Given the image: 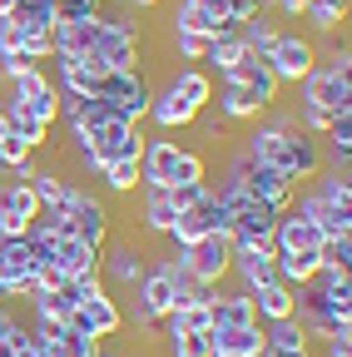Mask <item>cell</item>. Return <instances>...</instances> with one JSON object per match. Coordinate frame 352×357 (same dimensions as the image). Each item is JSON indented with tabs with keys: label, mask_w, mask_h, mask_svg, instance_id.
Instances as JSON below:
<instances>
[{
	"label": "cell",
	"mask_w": 352,
	"mask_h": 357,
	"mask_svg": "<svg viewBox=\"0 0 352 357\" xmlns=\"http://www.w3.org/2000/svg\"><path fill=\"white\" fill-rule=\"evenodd\" d=\"M30 273H35V258L25 238H0V298L6 303L30 298Z\"/></svg>",
	"instance_id": "obj_9"
},
{
	"label": "cell",
	"mask_w": 352,
	"mask_h": 357,
	"mask_svg": "<svg viewBox=\"0 0 352 357\" xmlns=\"http://www.w3.org/2000/svg\"><path fill=\"white\" fill-rule=\"evenodd\" d=\"M253 323H258V307H253V298L243 288L213 298V328H253Z\"/></svg>",
	"instance_id": "obj_24"
},
{
	"label": "cell",
	"mask_w": 352,
	"mask_h": 357,
	"mask_svg": "<svg viewBox=\"0 0 352 357\" xmlns=\"http://www.w3.org/2000/svg\"><path fill=\"white\" fill-rule=\"evenodd\" d=\"M194 119H199V109L194 105H184L174 89H154V100H149V124L159 129V134H174V129H194Z\"/></svg>",
	"instance_id": "obj_15"
},
{
	"label": "cell",
	"mask_w": 352,
	"mask_h": 357,
	"mask_svg": "<svg viewBox=\"0 0 352 357\" xmlns=\"http://www.w3.org/2000/svg\"><path fill=\"white\" fill-rule=\"evenodd\" d=\"M105 15V0H55V20H95Z\"/></svg>",
	"instance_id": "obj_36"
},
{
	"label": "cell",
	"mask_w": 352,
	"mask_h": 357,
	"mask_svg": "<svg viewBox=\"0 0 352 357\" xmlns=\"http://www.w3.org/2000/svg\"><path fill=\"white\" fill-rule=\"evenodd\" d=\"M204 50H208V40H204V35L174 30V55H179V60H204Z\"/></svg>",
	"instance_id": "obj_38"
},
{
	"label": "cell",
	"mask_w": 352,
	"mask_h": 357,
	"mask_svg": "<svg viewBox=\"0 0 352 357\" xmlns=\"http://www.w3.org/2000/svg\"><path fill=\"white\" fill-rule=\"evenodd\" d=\"M124 10H154V6H164V0H119Z\"/></svg>",
	"instance_id": "obj_44"
},
{
	"label": "cell",
	"mask_w": 352,
	"mask_h": 357,
	"mask_svg": "<svg viewBox=\"0 0 352 357\" xmlns=\"http://www.w3.org/2000/svg\"><path fill=\"white\" fill-rule=\"evenodd\" d=\"M100 184H105L109 194H135V189H139V159H119V164H105Z\"/></svg>",
	"instance_id": "obj_33"
},
{
	"label": "cell",
	"mask_w": 352,
	"mask_h": 357,
	"mask_svg": "<svg viewBox=\"0 0 352 357\" xmlns=\"http://www.w3.org/2000/svg\"><path fill=\"white\" fill-rule=\"evenodd\" d=\"M318 40L313 35H298V30H283L278 35V45L268 50V70L278 75V84H303L307 75H313V65H318Z\"/></svg>",
	"instance_id": "obj_6"
},
{
	"label": "cell",
	"mask_w": 352,
	"mask_h": 357,
	"mask_svg": "<svg viewBox=\"0 0 352 357\" xmlns=\"http://www.w3.org/2000/svg\"><path fill=\"white\" fill-rule=\"evenodd\" d=\"M323 352H328V357H352V337H328Z\"/></svg>",
	"instance_id": "obj_43"
},
{
	"label": "cell",
	"mask_w": 352,
	"mask_h": 357,
	"mask_svg": "<svg viewBox=\"0 0 352 357\" xmlns=\"http://www.w3.org/2000/svg\"><path fill=\"white\" fill-rule=\"evenodd\" d=\"M10 10H15V0H0V20H6Z\"/></svg>",
	"instance_id": "obj_48"
},
{
	"label": "cell",
	"mask_w": 352,
	"mask_h": 357,
	"mask_svg": "<svg viewBox=\"0 0 352 357\" xmlns=\"http://www.w3.org/2000/svg\"><path fill=\"white\" fill-rule=\"evenodd\" d=\"M213 357H263V323L253 328H213Z\"/></svg>",
	"instance_id": "obj_19"
},
{
	"label": "cell",
	"mask_w": 352,
	"mask_h": 357,
	"mask_svg": "<svg viewBox=\"0 0 352 357\" xmlns=\"http://www.w3.org/2000/svg\"><path fill=\"white\" fill-rule=\"evenodd\" d=\"M60 213L70 218L75 238H84L90 248H100V253H105V243H109V218H114V213L105 208V199H100L95 189H84V184H70V194H65Z\"/></svg>",
	"instance_id": "obj_3"
},
{
	"label": "cell",
	"mask_w": 352,
	"mask_h": 357,
	"mask_svg": "<svg viewBox=\"0 0 352 357\" xmlns=\"http://www.w3.org/2000/svg\"><path fill=\"white\" fill-rule=\"evenodd\" d=\"M224 79H229V84H243L263 109H273V105H278V95H283L278 75L268 70V60H258V55H243V60L234 65V75H224Z\"/></svg>",
	"instance_id": "obj_10"
},
{
	"label": "cell",
	"mask_w": 352,
	"mask_h": 357,
	"mask_svg": "<svg viewBox=\"0 0 352 357\" xmlns=\"http://www.w3.org/2000/svg\"><path fill=\"white\" fill-rule=\"evenodd\" d=\"M55 55H90L100 40V15L95 20H55Z\"/></svg>",
	"instance_id": "obj_20"
},
{
	"label": "cell",
	"mask_w": 352,
	"mask_h": 357,
	"mask_svg": "<svg viewBox=\"0 0 352 357\" xmlns=\"http://www.w3.org/2000/svg\"><path fill=\"white\" fill-rule=\"evenodd\" d=\"M174 30H189V35L218 40V35H229V30H238V25L218 20V15H213V10H204V6H189V0H179V6H174Z\"/></svg>",
	"instance_id": "obj_22"
},
{
	"label": "cell",
	"mask_w": 352,
	"mask_h": 357,
	"mask_svg": "<svg viewBox=\"0 0 352 357\" xmlns=\"http://www.w3.org/2000/svg\"><path fill=\"white\" fill-rule=\"evenodd\" d=\"M253 298V307H258V323H278V318H293L298 312V288H288V283H263V288H253L248 293Z\"/></svg>",
	"instance_id": "obj_18"
},
{
	"label": "cell",
	"mask_w": 352,
	"mask_h": 357,
	"mask_svg": "<svg viewBox=\"0 0 352 357\" xmlns=\"http://www.w3.org/2000/svg\"><path fill=\"white\" fill-rule=\"evenodd\" d=\"M263 357H313V347H307V352H268V347H263Z\"/></svg>",
	"instance_id": "obj_45"
},
{
	"label": "cell",
	"mask_w": 352,
	"mask_h": 357,
	"mask_svg": "<svg viewBox=\"0 0 352 357\" xmlns=\"http://www.w3.org/2000/svg\"><path fill=\"white\" fill-rule=\"evenodd\" d=\"M208 194H213V178H199V184H174V189H169L174 208H194V204H204Z\"/></svg>",
	"instance_id": "obj_37"
},
{
	"label": "cell",
	"mask_w": 352,
	"mask_h": 357,
	"mask_svg": "<svg viewBox=\"0 0 352 357\" xmlns=\"http://www.w3.org/2000/svg\"><path fill=\"white\" fill-rule=\"evenodd\" d=\"M65 323H70V333L90 337V342H109V337H119V333H124V307H119V298L100 293V298L75 303Z\"/></svg>",
	"instance_id": "obj_7"
},
{
	"label": "cell",
	"mask_w": 352,
	"mask_h": 357,
	"mask_svg": "<svg viewBox=\"0 0 352 357\" xmlns=\"http://www.w3.org/2000/svg\"><path fill=\"white\" fill-rule=\"evenodd\" d=\"M0 169H10L15 178H30L35 169H40V159L25 149V139H15V134H6L0 139Z\"/></svg>",
	"instance_id": "obj_32"
},
{
	"label": "cell",
	"mask_w": 352,
	"mask_h": 357,
	"mask_svg": "<svg viewBox=\"0 0 352 357\" xmlns=\"http://www.w3.org/2000/svg\"><path fill=\"white\" fill-rule=\"evenodd\" d=\"M229 178L248 194V199H263V204H273L278 213H288L293 208V199H298V184L288 174H278L273 164H263V159H248L243 149L229 159Z\"/></svg>",
	"instance_id": "obj_2"
},
{
	"label": "cell",
	"mask_w": 352,
	"mask_h": 357,
	"mask_svg": "<svg viewBox=\"0 0 352 357\" xmlns=\"http://www.w3.org/2000/svg\"><path fill=\"white\" fill-rule=\"evenodd\" d=\"M6 114H10V134H15V139H25L30 154H45V149H50V129L40 124L35 114H25L20 100H6Z\"/></svg>",
	"instance_id": "obj_27"
},
{
	"label": "cell",
	"mask_w": 352,
	"mask_h": 357,
	"mask_svg": "<svg viewBox=\"0 0 352 357\" xmlns=\"http://www.w3.org/2000/svg\"><path fill=\"white\" fill-rule=\"evenodd\" d=\"M323 268V253H278V283L288 288H307Z\"/></svg>",
	"instance_id": "obj_30"
},
{
	"label": "cell",
	"mask_w": 352,
	"mask_h": 357,
	"mask_svg": "<svg viewBox=\"0 0 352 357\" xmlns=\"http://www.w3.org/2000/svg\"><path fill=\"white\" fill-rule=\"evenodd\" d=\"M243 55H248L243 35H238V30H229V35L208 40V50H204V65H208V70H218V75H234V65H238Z\"/></svg>",
	"instance_id": "obj_29"
},
{
	"label": "cell",
	"mask_w": 352,
	"mask_h": 357,
	"mask_svg": "<svg viewBox=\"0 0 352 357\" xmlns=\"http://www.w3.org/2000/svg\"><path fill=\"white\" fill-rule=\"evenodd\" d=\"M263 347L268 352H307L313 337H307V328L298 318H278V323H263Z\"/></svg>",
	"instance_id": "obj_26"
},
{
	"label": "cell",
	"mask_w": 352,
	"mask_h": 357,
	"mask_svg": "<svg viewBox=\"0 0 352 357\" xmlns=\"http://www.w3.org/2000/svg\"><path fill=\"white\" fill-rule=\"evenodd\" d=\"M323 263H337V268H352V234L347 238H323Z\"/></svg>",
	"instance_id": "obj_39"
},
{
	"label": "cell",
	"mask_w": 352,
	"mask_h": 357,
	"mask_svg": "<svg viewBox=\"0 0 352 357\" xmlns=\"http://www.w3.org/2000/svg\"><path fill=\"white\" fill-rule=\"evenodd\" d=\"M25 50V30L10 25V20H0V55H20Z\"/></svg>",
	"instance_id": "obj_40"
},
{
	"label": "cell",
	"mask_w": 352,
	"mask_h": 357,
	"mask_svg": "<svg viewBox=\"0 0 352 357\" xmlns=\"http://www.w3.org/2000/svg\"><path fill=\"white\" fill-rule=\"evenodd\" d=\"M347 10H352V0H313V6L303 10V20L313 25L318 50H332L337 45V35L347 30Z\"/></svg>",
	"instance_id": "obj_12"
},
{
	"label": "cell",
	"mask_w": 352,
	"mask_h": 357,
	"mask_svg": "<svg viewBox=\"0 0 352 357\" xmlns=\"http://www.w3.org/2000/svg\"><path fill=\"white\" fill-rule=\"evenodd\" d=\"M0 303H6V298H0Z\"/></svg>",
	"instance_id": "obj_49"
},
{
	"label": "cell",
	"mask_w": 352,
	"mask_h": 357,
	"mask_svg": "<svg viewBox=\"0 0 352 357\" xmlns=\"http://www.w3.org/2000/svg\"><path fill=\"white\" fill-rule=\"evenodd\" d=\"M323 248V234L313 218H298L293 208L278 213V229H273V253H318Z\"/></svg>",
	"instance_id": "obj_11"
},
{
	"label": "cell",
	"mask_w": 352,
	"mask_h": 357,
	"mask_svg": "<svg viewBox=\"0 0 352 357\" xmlns=\"http://www.w3.org/2000/svg\"><path fill=\"white\" fill-rule=\"evenodd\" d=\"M60 347H65V357H95V347H100V342L79 337V333H65V342H60Z\"/></svg>",
	"instance_id": "obj_41"
},
{
	"label": "cell",
	"mask_w": 352,
	"mask_h": 357,
	"mask_svg": "<svg viewBox=\"0 0 352 357\" xmlns=\"http://www.w3.org/2000/svg\"><path fill=\"white\" fill-rule=\"evenodd\" d=\"M95 357H119V352H114L109 342H100V347H95Z\"/></svg>",
	"instance_id": "obj_47"
},
{
	"label": "cell",
	"mask_w": 352,
	"mask_h": 357,
	"mask_svg": "<svg viewBox=\"0 0 352 357\" xmlns=\"http://www.w3.org/2000/svg\"><path fill=\"white\" fill-rule=\"evenodd\" d=\"M6 20H10V25H20L25 35L55 30V0H15V10H10Z\"/></svg>",
	"instance_id": "obj_31"
},
{
	"label": "cell",
	"mask_w": 352,
	"mask_h": 357,
	"mask_svg": "<svg viewBox=\"0 0 352 357\" xmlns=\"http://www.w3.org/2000/svg\"><path fill=\"white\" fill-rule=\"evenodd\" d=\"M184 258V268H189V278L199 283V288H218L229 278V263H234V243H229V234H204L199 243H189V248H174Z\"/></svg>",
	"instance_id": "obj_5"
},
{
	"label": "cell",
	"mask_w": 352,
	"mask_h": 357,
	"mask_svg": "<svg viewBox=\"0 0 352 357\" xmlns=\"http://www.w3.org/2000/svg\"><path fill=\"white\" fill-rule=\"evenodd\" d=\"M213 105H218V114H224V124H253V119H263V105L248 95L243 84H229V79H224V95H213Z\"/></svg>",
	"instance_id": "obj_25"
},
{
	"label": "cell",
	"mask_w": 352,
	"mask_h": 357,
	"mask_svg": "<svg viewBox=\"0 0 352 357\" xmlns=\"http://www.w3.org/2000/svg\"><path fill=\"white\" fill-rule=\"evenodd\" d=\"M10 134V114H6V105H0V139Z\"/></svg>",
	"instance_id": "obj_46"
},
{
	"label": "cell",
	"mask_w": 352,
	"mask_h": 357,
	"mask_svg": "<svg viewBox=\"0 0 352 357\" xmlns=\"http://www.w3.org/2000/svg\"><path fill=\"white\" fill-rule=\"evenodd\" d=\"M298 95H303L298 105H318V109H328V114L352 109V50H347V40L332 45L328 55H318L313 75L298 84Z\"/></svg>",
	"instance_id": "obj_1"
},
{
	"label": "cell",
	"mask_w": 352,
	"mask_h": 357,
	"mask_svg": "<svg viewBox=\"0 0 352 357\" xmlns=\"http://www.w3.org/2000/svg\"><path fill=\"white\" fill-rule=\"evenodd\" d=\"M144 253L135 248V243H114L109 248V258H100V273H105V288L109 283H119V288H135L139 278H144Z\"/></svg>",
	"instance_id": "obj_14"
},
{
	"label": "cell",
	"mask_w": 352,
	"mask_h": 357,
	"mask_svg": "<svg viewBox=\"0 0 352 357\" xmlns=\"http://www.w3.org/2000/svg\"><path fill=\"white\" fill-rule=\"evenodd\" d=\"M95 100H105L109 109H119L129 124H144L149 119V100H154V84L139 75V70H109L105 75V84H100V95Z\"/></svg>",
	"instance_id": "obj_4"
},
{
	"label": "cell",
	"mask_w": 352,
	"mask_h": 357,
	"mask_svg": "<svg viewBox=\"0 0 352 357\" xmlns=\"http://www.w3.org/2000/svg\"><path fill=\"white\" fill-rule=\"evenodd\" d=\"M229 278H238L243 293H253V288H263V283H273V278H278V253H234Z\"/></svg>",
	"instance_id": "obj_17"
},
{
	"label": "cell",
	"mask_w": 352,
	"mask_h": 357,
	"mask_svg": "<svg viewBox=\"0 0 352 357\" xmlns=\"http://www.w3.org/2000/svg\"><path fill=\"white\" fill-rule=\"evenodd\" d=\"M0 218H15V223H35L40 218V199L30 189V178H0Z\"/></svg>",
	"instance_id": "obj_16"
},
{
	"label": "cell",
	"mask_w": 352,
	"mask_h": 357,
	"mask_svg": "<svg viewBox=\"0 0 352 357\" xmlns=\"http://www.w3.org/2000/svg\"><path fill=\"white\" fill-rule=\"evenodd\" d=\"M35 60H25V55H0V79H15V75H25Z\"/></svg>",
	"instance_id": "obj_42"
},
{
	"label": "cell",
	"mask_w": 352,
	"mask_h": 357,
	"mask_svg": "<svg viewBox=\"0 0 352 357\" xmlns=\"http://www.w3.org/2000/svg\"><path fill=\"white\" fill-rule=\"evenodd\" d=\"M238 35H243V45H248V55H258V60H268V50L278 45V35H283V25L263 10V15H253V20H243L238 25Z\"/></svg>",
	"instance_id": "obj_28"
},
{
	"label": "cell",
	"mask_w": 352,
	"mask_h": 357,
	"mask_svg": "<svg viewBox=\"0 0 352 357\" xmlns=\"http://www.w3.org/2000/svg\"><path fill=\"white\" fill-rule=\"evenodd\" d=\"M164 89H174V95H179L184 105H194L199 114L213 105V95H218V89H213V75L208 70H199V65H179V70H174L169 75V84Z\"/></svg>",
	"instance_id": "obj_13"
},
{
	"label": "cell",
	"mask_w": 352,
	"mask_h": 357,
	"mask_svg": "<svg viewBox=\"0 0 352 357\" xmlns=\"http://www.w3.org/2000/svg\"><path fill=\"white\" fill-rule=\"evenodd\" d=\"M100 258H105L100 248H90L84 238H75V234H65V238H60V248H55V268H60L65 278H84V273H95Z\"/></svg>",
	"instance_id": "obj_21"
},
{
	"label": "cell",
	"mask_w": 352,
	"mask_h": 357,
	"mask_svg": "<svg viewBox=\"0 0 352 357\" xmlns=\"http://www.w3.org/2000/svg\"><path fill=\"white\" fill-rule=\"evenodd\" d=\"M174 218H179V208H174L169 189H144V208H139V229L149 238H164L174 229Z\"/></svg>",
	"instance_id": "obj_23"
},
{
	"label": "cell",
	"mask_w": 352,
	"mask_h": 357,
	"mask_svg": "<svg viewBox=\"0 0 352 357\" xmlns=\"http://www.w3.org/2000/svg\"><path fill=\"white\" fill-rule=\"evenodd\" d=\"M208 333H169V357H213V337Z\"/></svg>",
	"instance_id": "obj_34"
},
{
	"label": "cell",
	"mask_w": 352,
	"mask_h": 357,
	"mask_svg": "<svg viewBox=\"0 0 352 357\" xmlns=\"http://www.w3.org/2000/svg\"><path fill=\"white\" fill-rule=\"evenodd\" d=\"M179 139L169 134H154L144 139V154H139V189H169L174 184V169H179Z\"/></svg>",
	"instance_id": "obj_8"
},
{
	"label": "cell",
	"mask_w": 352,
	"mask_h": 357,
	"mask_svg": "<svg viewBox=\"0 0 352 357\" xmlns=\"http://www.w3.org/2000/svg\"><path fill=\"white\" fill-rule=\"evenodd\" d=\"M45 89H55V79L40 70V65H30L25 75L10 79V100H35V95H45Z\"/></svg>",
	"instance_id": "obj_35"
}]
</instances>
